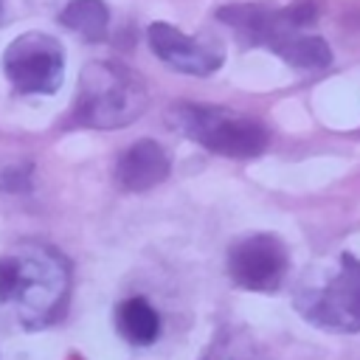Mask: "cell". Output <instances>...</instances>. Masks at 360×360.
I'll return each instance as SVG.
<instances>
[{
	"mask_svg": "<svg viewBox=\"0 0 360 360\" xmlns=\"http://www.w3.org/2000/svg\"><path fill=\"white\" fill-rule=\"evenodd\" d=\"M146 101V82L132 68L118 62H90L79 76L73 121L87 129H121L141 118Z\"/></svg>",
	"mask_w": 360,
	"mask_h": 360,
	"instance_id": "cell-2",
	"label": "cell"
},
{
	"mask_svg": "<svg viewBox=\"0 0 360 360\" xmlns=\"http://www.w3.org/2000/svg\"><path fill=\"white\" fill-rule=\"evenodd\" d=\"M0 17H3V0H0Z\"/></svg>",
	"mask_w": 360,
	"mask_h": 360,
	"instance_id": "cell-14",
	"label": "cell"
},
{
	"mask_svg": "<svg viewBox=\"0 0 360 360\" xmlns=\"http://www.w3.org/2000/svg\"><path fill=\"white\" fill-rule=\"evenodd\" d=\"M70 298L68 259L39 242H20L0 256V326L37 332L56 323Z\"/></svg>",
	"mask_w": 360,
	"mask_h": 360,
	"instance_id": "cell-1",
	"label": "cell"
},
{
	"mask_svg": "<svg viewBox=\"0 0 360 360\" xmlns=\"http://www.w3.org/2000/svg\"><path fill=\"white\" fill-rule=\"evenodd\" d=\"M146 39L152 53L169 65L177 73H188V76H211L222 68L225 62V51L214 42H202L194 37H186L180 28L155 20L146 28Z\"/></svg>",
	"mask_w": 360,
	"mask_h": 360,
	"instance_id": "cell-7",
	"label": "cell"
},
{
	"mask_svg": "<svg viewBox=\"0 0 360 360\" xmlns=\"http://www.w3.org/2000/svg\"><path fill=\"white\" fill-rule=\"evenodd\" d=\"M28 186H31V163L11 166L0 174V188H6V191H22Z\"/></svg>",
	"mask_w": 360,
	"mask_h": 360,
	"instance_id": "cell-13",
	"label": "cell"
},
{
	"mask_svg": "<svg viewBox=\"0 0 360 360\" xmlns=\"http://www.w3.org/2000/svg\"><path fill=\"white\" fill-rule=\"evenodd\" d=\"M276 56H281L290 68H298V70H321L332 62V51H329V42L318 34H292L287 37L284 42L276 45L273 51Z\"/></svg>",
	"mask_w": 360,
	"mask_h": 360,
	"instance_id": "cell-10",
	"label": "cell"
},
{
	"mask_svg": "<svg viewBox=\"0 0 360 360\" xmlns=\"http://www.w3.org/2000/svg\"><path fill=\"white\" fill-rule=\"evenodd\" d=\"M166 124L183 138L231 160L259 158L270 143V132L259 118L233 112L219 104L177 101L166 110Z\"/></svg>",
	"mask_w": 360,
	"mask_h": 360,
	"instance_id": "cell-3",
	"label": "cell"
},
{
	"mask_svg": "<svg viewBox=\"0 0 360 360\" xmlns=\"http://www.w3.org/2000/svg\"><path fill=\"white\" fill-rule=\"evenodd\" d=\"M3 73L17 93L51 96L65 82V48L45 31H25L3 51Z\"/></svg>",
	"mask_w": 360,
	"mask_h": 360,
	"instance_id": "cell-5",
	"label": "cell"
},
{
	"mask_svg": "<svg viewBox=\"0 0 360 360\" xmlns=\"http://www.w3.org/2000/svg\"><path fill=\"white\" fill-rule=\"evenodd\" d=\"M202 360H270V357L250 335H245L236 326H228L214 338V343Z\"/></svg>",
	"mask_w": 360,
	"mask_h": 360,
	"instance_id": "cell-12",
	"label": "cell"
},
{
	"mask_svg": "<svg viewBox=\"0 0 360 360\" xmlns=\"http://www.w3.org/2000/svg\"><path fill=\"white\" fill-rule=\"evenodd\" d=\"M290 270V256L276 233H250L231 245L228 276L250 292H276Z\"/></svg>",
	"mask_w": 360,
	"mask_h": 360,
	"instance_id": "cell-6",
	"label": "cell"
},
{
	"mask_svg": "<svg viewBox=\"0 0 360 360\" xmlns=\"http://www.w3.org/2000/svg\"><path fill=\"white\" fill-rule=\"evenodd\" d=\"M172 172V160L158 141H135L115 163V183L124 191H146L163 183Z\"/></svg>",
	"mask_w": 360,
	"mask_h": 360,
	"instance_id": "cell-8",
	"label": "cell"
},
{
	"mask_svg": "<svg viewBox=\"0 0 360 360\" xmlns=\"http://www.w3.org/2000/svg\"><path fill=\"white\" fill-rule=\"evenodd\" d=\"M115 329L132 346H152L160 338V315L146 298L132 295L115 307Z\"/></svg>",
	"mask_w": 360,
	"mask_h": 360,
	"instance_id": "cell-9",
	"label": "cell"
},
{
	"mask_svg": "<svg viewBox=\"0 0 360 360\" xmlns=\"http://www.w3.org/2000/svg\"><path fill=\"white\" fill-rule=\"evenodd\" d=\"M295 309L304 321L323 332L357 335L360 332V259L352 253L338 256V270L318 287L298 290Z\"/></svg>",
	"mask_w": 360,
	"mask_h": 360,
	"instance_id": "cell-4",
	"label": "cell"
},
{
	"mask_svg": "<svg viewBox=\"0 0 360 360\" xmlns=\"http://www.w3.org/2000/svg\"><path fill=\"white\" fill-rule=\"evenodd\" d=\"M59 22L68 25L70 31L82 34L87 42H101L107 37L110 8L104 6V0H70L62 8Z\"/></svg>",
	"mask_w": 360,
	"mask_h": 360,
	"instance_id": "cell-11",
	"label": "cell"
}]
</instances>
